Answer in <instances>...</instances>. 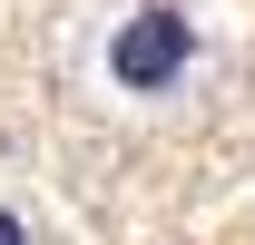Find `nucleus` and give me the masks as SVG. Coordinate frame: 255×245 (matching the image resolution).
<instances>
[{
	"label": "nucleus",
	"instance_id": "nucleus-2",
	"mask_svg": "<svg viewBox=\"0 0 255 245\" xmlns=\"http://www.w3.org/2000/svg\"><path fill=\"white\" fill-rule=\"evenodd\" d=\"M0 245H30V236H20V216H0Z\"/></svg>",
	"mask_w": 255,
	"mask_h": 245
},
{
	"label": "nucleus",
	"instance_id": "nucleus-1",
	"mask_svg": "<svg viewBox=\"0 0 255 245\" xmlns=\"http://www.w3.org/2000/svg\"><path fill=\"white\" fill-rule=\"evenodd\" d=\"M108 69H118V89H167L187 69V10H137L108 49Z\"/></svg>",
	"mask_w": 255,
	"mask_h": 245
}]
</instances>
